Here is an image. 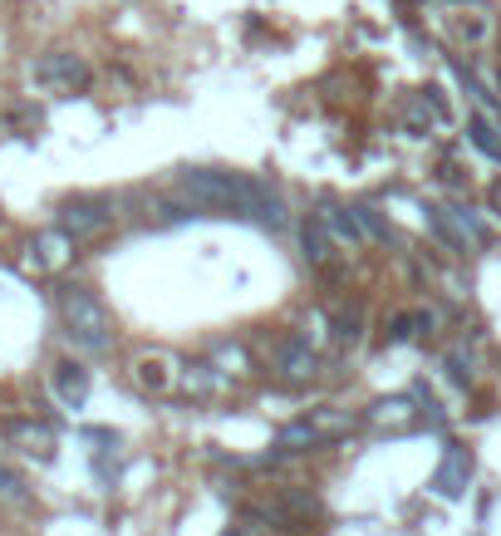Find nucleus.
<instances>
[{
	"mask_svg": "<svg viewBox=\"0 0 501 536\" xmlns=\"http://www.w3.org/2000/svg\"><path fill=\"white\" fill-rule=\"evenodd\" d=\"M369 423H379V428H413L418 409H413V399H384V404L369 409Z\"/></svg>",
	"mask_w": 501,
	"mask_h": 536,
	"instance_id": "obj_13",
	"label": "nucleus"
},
{
	"mask_svg": "<svg viewBox=\"0 0 501 536\" xmlns=\"http://www.w3.org/2000/svg\"><path fill=\"white\" fill-rule=\"evenodd\" d=\"M359 325H364V310L354 305L349 315H339V340H344V345H359Z\"/></svg>",
	"mask_w": 501,
	"mask_h": 536,
	"instance_id": "obj_20",
	"label": "nucleus"
},
{
	"mask_svg": "<svg viewBox=\"0 0 501 536\" xmlns=\"http://www.w3.org/2000/svg\"><path fill=\"white\" fill-rule=\"evenodd\" d=\"M177 192H182L192 207H202V212H241V217H251L256 227H271V232L285 227V202H280L266 182L217 173V168H187V173L177 178Z\"/></svg>",
	"mask_w": 501,
	"mask_h": 536,
	"instance_id": "obj_1",
	"label": "nucleus"
},
{
	"mask_svg": "<svg viewBox=\"0 0 501 536\" xmlns=\"http://www.w3.org/2000/svg\"><path fill=\"white\" fill-rule=\"evenodd\" d=\"M50 384H55V394H59L64 409H79V404L89 399V369L74 364V359H59L55 369H50Z\"/></svg>",
	"mask_w": 501,
	"mask_h": 536,
	"instance_id": "obj_9",
	"label": "nucleus"
},
{
	"mask_svg": "<svg viewBox=\"0 0 501 536\" xmlns=\"http://www.w3.org/2000/svg\"><path fill=\"white\" fill-rule=\"evenodd\" d=\"M0 438H5L10 448H20L25 458H40V463L55 458V428H50V423H35V418H5V423H0Z\"/></svg>",
	"mask_w": 501,
	"mask_h": 536,
	"instance_id": "obj_4",
	"label": "nucleus"
},
{
	"mask_svg": "<svg viewBox=\"0 0 501 536\" xmlns=\"http://www.w3.org/2000/svg\"><path fill=\"white\" fill-rule=\"evenodd\" d=\"M69 256H74V237L59 227V232H40V237L30 241V261L40 266V271H59V266H69Z\"/></svg>",
	"mask_w": 501,
	"mask_h": 536,
	"instance_id": "obj_10",
	"label": "nucleus"
},
{
	"mask_svg": "<svg viewBox=\"0 0 501 536\" xmlns=\"http://www.w3.org/2000/svg\"><path fill=\"white\" fill-rule=\"evenodd\" d=\"M320 222L334 232V241H339V246H364V241H369V237H364V227H359V217H354V207L344 212V207L325 202V207H320Z\"/></svg>",
	"mask_w": 501,
	"mask_h": 536,
	"instance_id": "obj_12",
	"label": "nucleus"
},
{
	"mask_svg": "<svg viewBox=\"0 0 501 536\" xmlns=\"http://www.w3.org/2000/svg\"><path fill=\"white\" fill-rule=\"evenodd\" d=\"M0 502H5V507H30V502H35L30 482L15 473L10 463H0Z\"/></svg>",
	"mask_w": 501,
	"mask_h": 536,
	"instance_id": "obj_15",
	"label": "nucleus"
},
{
	"mask_svg": "<svg viewBox=\"0 0 501 536\" xmlns=\"http://www.w3.org/2000/svg\"><path fill=\"white\" fill-rule=\"evenodd\" d=\"M487 202H492V212H497V217H501V178L492 182V187H487Z\"/></svg>",
	"mask_w": 501,
	"mask_h": 536,
	"instance_id": "obj_22",
	"label": "nucleus"
},
{
	"mask_svg": "<svg viewBox=\"0 0 501 536\" xmlns=\"http://www.w3.org/2000/svg\"><path fill=\"white\" fill-rule=\"evenodd\" d=\"M467 477H472V458H467V448H447L443 463H438V473H433V492H438L443 502H457V497H462V487H467Z\"/></svg>",
	"mask_w": 501,
	"mask_h": 536,
	"instance_id": "obj_8",
	"label": "nucleus"
},
{
	"mask_svg": "<svg viewBox=\"0 0 501 536\" xmlns=\"http://www.w3.org/2000/svg\"><path fill=\"white\" fill-rule=\"evenodd\" d=\"M109 207L104 202H89V197H74V202H64L59 207V227L69 232V237H99V232H109Z\"/></svg>",
	"mask_w": 501,
	"mask_h": 536,
	"instance_id": "obj_7",
	"label": "nucleus"
},
{
	"mask_svg": "<svg viewBox=\"0 0 501 536\" xmlns=\"http://www.w3.org/2000/svg\"><path fill=\"white\" fill-rule=\"evenodd\" d=\"M467 138H472V143H477L492 163H501V133H497V123H492V119L472 114V119H467Z\"/></svg>",
	"mask_w": 501,
	"mask_h": 536,
	"instance_id": "obj_16",
	"label": "nucleus"
},
{
	"mask_svg": "<svg viewBox=\"0 0 501 536\" xmlns=\"http://www.w3.org/2000/svg\"><path fill=\"white\" fill-rule=\"evenodd\" d=\"M300 246H305V261H310V266H334V232L320 217H310V222L300 227Z\"/></svg>",
	"mask_w": 501,
	"mask_h": 536,
	"instance_id": "obj_11",
	"label": "nucleus"
},
{
	"mask_svg": "<svg viewBox=\"0 0 501 536\" xmlns=\"http://www.w3.org/2000/svg\"><path fill=\"white\" fill-rule=\"evenodd\" d=\"M133 374H138V384H143V389H153V394H163L167 384H172V374H167V359H138V369H133Z\"/></svg>",
	"mask_w": 501,
	"mask_h": 536,
	"instance_id": "obj_18",
	"label": "nucleus"
},
{
	"mask_svg": "<svg viewBox=\"0 0 501 536\" xmlns=\"http://www.w3.org/2000/svg\"><path fill=\"white\" fill-rule=\"evenodd\" d=\"M428 227H433L452 251H467V246H472V237L462 232V222H457V212H452V207H428Z\"/></svg>",
	"mask_w": 501,
	"mask_h": 536,
	"instance_id": "obj_14",
	"label": "nucleus"
},
{
	"mask_svg": "<svg viewBox=\"0 0 501 536\" xmlns=\"http://www.w3.org/2000/svg\"><path fill=\"white\" fill-rule=\"evenodd\" d=\"M349 428H354V414H349V409H315V414L285 423L276 443L285 453H305V448H320V443H330V438L349 433Z\"/></svg>",
	"mask_w": 501,
	"mask_h": 536,
	"instance_id": "obj_3",
	"label": "nucleus"
},
{
	"mask_svg": "<svg viewBox=\"0 0 501 536\" xmlns=\"http://www.w3.org/2000/svg\"><path fill=\"white\" fill-rule=\"evenodd\" d=\"M423 330H433V310H408V315H393L389 340H413Z\"/></svg>",
	"mask_w": 501,
	"mask_h": 536,
	"instance_id": "obj_17",
	"label": "nucleus"
},
{
	"mask_svg": "<svg viewBox=\"0 0 501 536\" xmlns=\"http://www.w3.org/2000/svg\"><path fill=\"white\" fill-rule=\"evenodd\" d=\"M438 178H443L447 187H462V173H457V163H443V168H438Z\"/></svg>",
	"mask_w": 501,
	"mask_h": 536,
	"instance_id": "obj_21",
	"label": "nucleus"
},
{
	"mask_svg": "<svg viewBox=\"0 0 501 536\" xmlns=\"http://www.w3.org/2000/svg\"><path fill=\"white\" fill-rule=\"evenodd\" d=\"M354 217H359V227H364V237H369V241H393L389 222H384L374 207H354Z\"/></svg>",
	"mask_w": 501,
	"mask_h": 536,
	"instance_id": "obj_19",
	"label": "nucleus"
},
{
	"mask_svg": "<svg viewBox=\"0 0 501 536\" xmlns=\"http://www.w3.org/2000/svg\"><path fill=\"white\" fill-rule=\"evenodd\" d=\"M55 300H59L64 335H69L79 350L104 355L113 345V320H109V310H104V300L94 296V291H84V286H59Z\"/></svg>",
	"mask_w": 501,
	"mask_h": 536,
	"instance_id": "obj_2",
	"label": "nucleus"
},
{
	"mask_svg": "<svg viewBox=\"0 0 501 536\" xmlns=\"http://www.w3.org/2000/svg\"><path fill=\"white\" fill-rule=\"evenodd\" d=\"M276 374L285 379V384H310V379L320 374V355L310 350V340H300V335L280 340L276 345Z\"/></svg>",
	"mask_w": 501,
	"mask_h": 536,
	"instance_id": "obj_6",
	"label": "nucleus"
},
{
	"mask_svg": "<svg viewBox=\"0 0 501 536\" xmlns=\"http://www.w3.org/2000/svg\"><path fill=\"white\" fill-rule=\"evenodd\" d=\"M35 79H40L45 89L74 94V89L89 84V64L79 60V55H69V50H55V55H45V60L35 64Z\"/></svg>",
	"mask_w": 501,
	"mask_h": 536,
	"instance_id": "obj_5",
	"label": "nucleus"
}]
</instances>
